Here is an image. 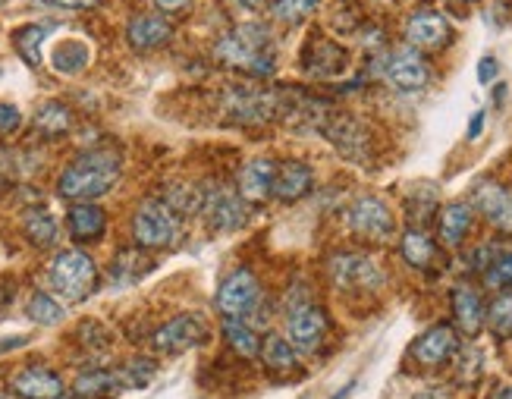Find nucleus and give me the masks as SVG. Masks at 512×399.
Masks as SVG:
<instances>
[{
  "mask_svg": "<svg viewBox=\"0 0 512 399\" xmlns=\"http://www.w3.org/2000/svg\"><path fill=\"white\" fill-rule=\"evenodd\" d=\"M117 180H120V154L110 148H95L79 154L73 164H66V170L57 180V192L66 202L85 205L114 189Z\"/></svg>",
  "mask_w": 512,
  "mask_h": 399,
  "instance_id": "nucleus-1",
  "label": "nucleus"
},
{
  "mask_svg": "<svg viewBox=\"0 0 512 399\" xmlns=\"http://www.w3.org/2000/svg\"><path fill=\"white\" fill-rule=\"evenodd\" d=\"M267 44H271V32L264 26H255V22H246V26L217 38L214 57L224 66H230V70L264 79L274 73V57L267 54Z\"/></svg>",
  "mask_w": 512,
  "mask_h": 399,
  "instance_id": "nucleus-2",
  "label": "nucleus"
},
{
  "mask_svg": "<svg viewBox=\"0 0 512 399\" xmlns=\"http://www.w3.org/2000/svg\"><path fill=\"white\" fill-rule=\"evenodd\" d=\"M48 283H51V290L66 299V302H82L95 293V286H98V268H95V261L88 258L85 252H60L54 261H51V268H48Z\"/></svg>",
  "mask_w": 512,
  "mask_h": 399,
  "instance_id": "nucleus-3",
  "label": "nucleus"
},
{
  "mask_svg": "<svg viewBox=\"0 0 512 399\" xmlns=\"http://www.w3.org/2000/svg\"><path fill=\"white\" fill-rule=\"evenodd\" d=\"M176 230H180V217L161 198H148L132 217V236L142 249H167L176 239Z\"/></svg>",
  "mask_w": 512,
  "mask_h": 399,
  "instance_id": "nucleus-4",
  "label": "nucleus"
},
{
  "mask_svg": "<svg viewBox=\"0 0 512 399\" xmlns=\"http://www.w3.org/2000/svg\"><path fill=\"white\" fill-rule=\"evenodd\" d=\"M227 114L242 123H267L280 114V95L255 85H233L227 88Z\"/></svg>",
  "mask_w": 512,
  "mask_h": 399,
  "instance_id": "nucleus-5",
  "label": "nucleus"
},
{
  "mask_svg": "<svg viewBox=\"0 0 512 399\" xmlns=\"http://www.w3.org/2000/svg\"><path fill=\"white\" fill-rule=\"evenodd\" d=\"M258 299H261V290L249 268L233 271L217 290V308L224 318H246L249 312H255Z\"/></svg>",
  "mask_w": 512,
  "mask_h": 399,
  "instance_id": "nucleus-6",
  "label": "nucleus"
},
{
  "mask_svg": "<svg viewBox=\"0 0 512 399\" xmlns=\"http://www.w3.org/2000/svg\"><path fill=\"white\" fill-rule=\"evenodd\" d=\"M349 227L368 242H384L393 236V214L384 198L362 195V198H355L349 208Z\"/></svg>",
  "mask_w": 512,
  "mask_h": 399,
  "instance_id": "nucleus-7",
  "label": "nucleus"
},
{
  "mask_svg": "<svg viewBox=\"0 0 512 399\" xmlns=\"http://www.w3.org/2000/svg\"><path fill=\"white\" fill-rule=\"evenodd\" d=\"M384 76L396 92H421L431 82V66L425 54L415 48H399L387 57Z\"/></svg>",
  "mask_w": 512,
  "mask_h": 399,
  "instance_id": "nucleus-8",
  "label": "nucleus"
},
{
  "mask_svg": "<svg viewBox=\"0 0 512 399\" xmlns=\"http://www.w3.org/2000/svg\"><path fill=\"white\" fill-rule=\"evenodd\" d=\"M409 356L421 365V368H443L447 362H453L459 356V334L450 324H437L431 330H425L409 349Z\"/></svg>",
  "mask_w": 512,
  "mask_h": 399,
  "instance_id": "nucleus-9",
  "label": "nucleus"
},
{
  "mask_svg": "<svg viewBox=\"0 0 512 399\" xmlns=\"http://www.w3.org/2000/svg\"><path fill=\"white\" fill-rule=\"evenodd\" d=\"M327 271H330L333 283L343 286V290H374V286L384 283L381 268H377L368 255H355V252L333 255Z\"/></svg>",
  "mask_w": 512,
  "mask_h": 399,
  "instance_id": "nucleus-10",
  "label": "nucleus"
},
{
  "mask_svg": "<svg viewBox=\"0 0 512 399\" xmlns=\"http://www.w3.org/2000/svg\"><path fill=\"white\" fill-rule=\"evenodd\" d=\"M202 214L205 220L220 230V233H227V230H239L242 224H246V202L239 198V192H230L227 186H211L205 189V198H202Z\"/></svg>",
  "mask_w": 512,
  "mask_h": 399,
  "instance_id": "nucleus-11",
  "label": "nucleus"
},
{
  "mask_svg": "<svg viewBox=\"0 0 512 399\" xmlns=\"http://www.w3.org/2000/svg\"><path fill=\"white\" fill-rule=\"evenodd\" d=\"M450 38H453L450 22L437 10H418L406 22V41L415 51H443Z\"/></svg>",
  "mask_w": 512,
  "mask_h": 399,
  "instance_id": "nucleus-12",
  "label": "nucleus"
},
{
  "mask_svg": "<svg viewBox=\"0 0 512 399\" xmlns=\"http://www.w3.org/2000/svg\"><path fill=\"white\" fill-rule=\"evenodd\" d=\"M327 327H330V321H327V315L321 312L318 305H299L286 318V337L296 349L315 352L321 346L324 334H327Z\"/></svg>",
  "mask_w": 512,
  "mask_h": 399,
  "instance_id": "nucleus-13",
  "label": "nucleus"
},
{
  "mask_svg": "<svg viewBox=\"0 0 512 399\" xmlns=\"http://www.w3.org/2000/svg\"><path fill=\"white\" fill-rule=\"evenodd\" d=\"M208 340V324L198 315H176L154 334V349L161 352H186Z\"/></svg>",
  "mask_w": 512,
  "mask_h": 399,
  "instance_id": "nucleus-14",
  "label": "nucleus"
},
{
  "mask_svg": "<svg viewBox=\"0 0 512 399\" xmlns=\"http://www.w3.org/2000/svg\"><path fill=\"white\" fill-rule=\"evenodd\" d=\"M321 132L324 136L337 145L340 154H346V158H365L368 154V132L359 120H352L346 114H327L321 117Z\"/></svg>",
  "mask_w": 512,
  "mask_h": 399,
  "instance_id": "nucleus-15",
  "label": "nucleus"
},
{
  "mask_svg": "<svg viewBox=\"0 0 512 399\" xmlns=\"http://www.w3.org/2000/svg\"><path fill=\"white\" fill-rule=\"evenodd\" d=\"M277 164L271 158H255L249 164H242L236 186H239V198L246 205H261L267 202V195H274V183H277Z\"/></svg>",
  "mask_w": 512,
  "mask_h": 399,
  "instance_id": "nucleus-16",
  "label": "nucleus"
},
{
  "mask_svg": "<svg viewBox=\"0 0 512 399\" xmlns=\"http://www.w3.org/2000/svg\"><path fill=\"white\" fill-rule=\"evenodd\" d=\"M475 208L484 214L487 224H494L500 233L512 236V192L494 180H484L475 189Z\"/></svg>",
  "mask_w": 512,
  "mask_h": 399,
  "instance_id": "nucleus-17",
  "label": "nucleus"
},
{
  "mask_svg": "<svg viewBox=\"0 0 512 399\" xmlns=\"http://www.w3.org/2000/svg\"><path fill=\"white\" fill-rule=\"evenodd\" d=\"M450 302H453V324H456L459 334L478 337L481 327H484V315H487L481 293L472 283H459V286H453Z\"/></svg>",
  "mask_w": 512,
  "mask_h": 399,
  "instance_id": "nucleus-18",
  "label": "nucleus"
},
{
  "mask_svg": "<svg viewBox=\"0 0 512 399\" xmlns=\"http://www.w3.org/2000/svg\"><path fill=\"white\" fill-rule=\"evenodd\" d=\"M10 390L19 399H60L63 396V381L51 368H22L10 378Z\"/></svg>",
  "mask_w": 512,
  "mask_h": 399,
  "instance_id": "nucleus-19",
  "label": "nucleus"
},
{
  "mask_svg": "<svg viewBox=\"0 0 512 399\" xmlns=\"http://www.w3.org/2000/svg\"><path fill=\"white\" fill-rule=\"evenodd\" d=\"M173 35V26L158 16V13H142V16H132L129 26H126V41L132 44L136 51H154L161 48V44H167Z\"/></svg>",
  "mask_w": 512,
  "mask_h": 399,
  "instance_id": "nucleus-20",
  "label": "nucleus"
},
{
  "mask_svg": "<svg viewBox=\"0 0 512 399\" xmlns=\"http://www.w3.org/2000/svg\"><path fill=\"white\" fill-rule=\"evenodd\" d=\"M472 220H475V211L472 205H465V202H453L447 205L440 214H437V233H440V242L447 249H456L459 242L469 236L472 230Z\"/></svg>",
  "mask_w": 512,
  "mask_h": 399,
  "instance_id": "nucleus-21",
  "label": "nucleus"
},
{
  "mask_svg": "<svg viewBox=\"0 0 512 399\" xmlns=\"http://www.w3.org/2000/svg\"><path fill=\"white\" fill-rule=\"evenodd\" d=\"M66 230H70V236L76 242H95L107 230V214L98 205H92V202L73 205L70 214H66Z\"/></svg>",
  "mask_w": 512,
  "mask_h": 399,
  "instance_id": "nucleus-22",
  "label": "nucleus"
},
{
  "mask_svg": "<svg viewBox=\"0 0 512 399\" xmlns=\"http://www.w3.org/2000/svg\"><path fill=\"white\" fill-rule=\"evenodd\" d=\"M261 359H264V368L280 374V378H299V371H302L296 346L283 337H267L261 343Z\"/></svg>",
  "mask_w": 512,
  "mask_h": 399,
  "instance_id": "nucleus-23",
  "label": "nucleus"
},
{
  "mask_svg": "<svg viewBox=\"0 0 512 399\" xmlns=\"http://www.w3.org/2000/svg\"><path fill=\"white\" fill-rule=\"evenodd\" d=\"M315 176H311V167L302 161H286L277 170V183H274V195L280 202H299V198L311 189Z\"/></svg>",
  "mask_w": 512,
  "mask_h": 399,
  "instance_id": "nucleus-24",
  "label": "nucleus"
},
{
  "mask_svg": "<svg viewBox=\"0 0 512 399\" xmlns=\"http://www.w3.org/2000/svg\"><path fill=\"white\" fill-rule=\"evenodd\" d=\"M399 255H403V261L409 264V268L428 271L431 264L437 261V246H434V239L425 230L412 227L403 239H399Z\"/></svg>",
  "mask_w": 512,
  "mask_h": 399,
  "instance_id": "nucleus-25",
  "label": "nucleus"
},
{
  "mask_svg": "<svg viewBox=\"0 0 512 399\" xmlns=\"http://www.w3.org/2000/svg\"><path fill=\"white\" fill-rule=\"evenodd\" d=\"M343 66H346V51L340 44L318 41V44H311L305 54V70L311 76H337L343 73Z\"/></svg>",
  "mask_w": 512,
  "mask_h": 399,
  "instance_id": "nucleus-26",
  "label": "nucleus"
},
{
  "mask_svg": "<svg viewBox=\"0 0 512 399\" xmlns=\"http://www.w3.org/2000/svg\"><path fill=\"white\" fill-rule=\"evenodd\" d=\"M22 233H26V239L32 242V246L48 249L57 239V220L44 208H32V211L22 214Z\"/></svg>",
  "mask_w": 512,
  "mask_h": 399,
  "instance_id": "nucleus-27",
  "label": "nucleus"
},
{
  "mask_svg": "<svg viewBox=\"0 0 512 399\" xmlns=\"http://www.w3.org/2000/svg\"><path fill=\"white\" fill-rule=\"evenodd\" d=\"M51 22H35V26H22L19 32H13V44H16V54L26 60L29 66H41V41L51 35Z\"/></svg>",
  "mask_w": 512,
  "mask_h": 399,
  "instance_id": "nucleus-28",
  "label": "nucleus"
},
{
  "mask_svg": "<svg viewBox=\"0 0 512 399\" xmlns=\"http://www.w3.org/2000/svg\"><path fill=\"white\" fill-rule=\"evenodd\" d=\"M224 337H227V343H230V349L236 352V356H242V359L261 356V337L255 334L249 324H242L239 318H227L224 321Z\"/></svg>",
  "mask_w": 512,
  "mask_h": 399,
  "instance_id": "nucleus-29",
  "label": "nucleus"
},
{
  "mask_svg": "<svg viewBox=\"0 0 512 399\" xmlns=\"http://www.w3.org/2000/svg\"><path fill=\"white\" fill-rule=\"evenodd\" d=\"M35 129L41 132V136H51V139L63 136V132H70V129H73V114H70V107H66V104H57V101L44 104V107L38 110V114H35Z\"/></svg>",
  "mask_w": 512,
  "mask_h": 399,
  "instance_id": "nucleus-30",
  "label": "nucleus"
},
{
  "mask_svg": "<svg viewBox=\"0 0 512 399\" xmlns=\"http://www.w3.org/2000/svg\"><path fill=\"white\" fill-rule=\"evenodd\" d=\"M88 60H92V54H88V48H85L82 41H63V44H57L54 54H51L54 70L63 73V76L82 73L85 66H88Z\"/></svg>",
  "mask_w": 512,
  "mask_h": 399,
  "instance_id": "nucleus-31",
  "label": "nucleus"
},
{
  "mask_svg": "<svg viewBox=\"0 0 512 399\" xmlns=\"http://www.w3.org/2000/svg\"><path fill=\"white\" fill-rule=\"evenodd\" d=\"M76 396H85V399H98V396H107V393H117L123 390L120 381H117V371H82L76 384H73Z\"/></svg>",
  "mask_w": 512,
  "mask_h": 399,
  "instance_id": "nucleus-32",
  "label": "nucleus"
},
{
  "mask_svg": "<svg viewBox=\"0 0 512 399\" xmlns=\"http://www.w3.org/2000/svg\"><path fill=\"white\" fill-rule=\"evenodd\" d=\"M484 324H487V330H491L497 340H509L512 337V293H500L491 305H487Z\"/></svg>",
  "mask_w": 512,
  "mask_h": 399,
  "instance_id": "nucleus-33",
  "label": "nucleus"
},
{
  "mask_svg": "<svg viewBox=\"0 0 512 399\" xmlns=\"http://www.w3.org/2000/svg\"><path fill=\"white\" fill-rule=\"evenodd\" d=\"M145 271H151V261L139 252V249H126L114 258V283H136L139 277H145Z\"/></svg>",
  "mask_w": 512,
  "mask_h": 399,
  "instance_id": "nucleus-34",
  "label": "nucleus"
},
{
  "mask_svg": "<svg viewBox=\"0 0 512 399\" xmlns=\"http://www.w3.org/2000/svg\"><path fill=\"white\" fill-rule=\"evenodd\" d=\"M202 198L205 192L202 189H195V186H170L167 189V208L180 217V214H195V211H202Z\"/></svg>",
  "mask_w": 512,
  "mask_h": 399,
  "instance_id": "nucleus-35",
  "label": "nucleus"
},
{
  "mask_svg": "<svg viewBox=\"0 0 512 399\" xmlns=\"http://www.w3.org/2000/svg\"><path fill=\"white\" fill-rule=\"evenodd\" d=\"M26 315L35 321V324H44V327H51V324H60L63 321V305L57 299H51L48 293H32L29 305H26Z\"/></svg>",
  "mask_w": 512,
  "mask_h": 399,
  "instance_id": "nucleus-36",
  "label": "nucleus"
},
{
  "mask_svg": "<svg viewBox=\"0 0 512 399\" xmlns=\"http://www.w3.org/2000/svg\"><path fill=\"white\" fill-rule=\"evenodd\" d=\"M484 283L491 286V290H500V293L512 290V252L497 255L491 264H484Z\"/></svg>",
  "mask_w": 512,
  "mask_h": 399,
  "instance_id": "nucleus-37",
  "label": "nucleus"
},
{
  "mask_svg": "<svg viewBox=\"0 0 512 399\" xmlns=\"http://www.w3.org/2000/svg\"><path fill=\"white\" fill-rule=\"evenodd\" d=\"M151 378H154V362H148V359H132L123 368H117V381H120L123 390H129V387H145Z\"/></svg>",
  "mask_w": 512,
  "mask_h": 399,
  "instance_id": "nucleus-38",
  "label": "nucleus"
},
{
  "mask_svg": "<svg viewBox=\"0 0 512 399\" xmlns=\"http://www.w3.org/2000/svg\"><path fill=\"white\" fill-rule=\"evenodd\" d=\"M321 0H274V16L283 19V22H296V19H305L318 10Z\"/></svg>",
  "mask_w": 512,
  "mask_h": 399,
  "instance_id": "nucleus-39",
  "label": "nucleus"
},
{
  "mask_svg": "<svg viewBox=\"0 0 512 399\" xmlns=\"http://www.w3.org/2000/svg\"><path fill=\"white\" fill-rule=\"evenodd\" d=\"M19 123H22V114L16 107H10V104H0V132H16L19 129Z\"/></svg>",
  "mask_w": 512,
  "mask_h": 399,
  "instance_id": "nucleus-40",
  "label": "nucleus"
},
{
  "mask_svg": "<svg viewBox=\"0 0 512 399\" xmlns=\"http://www.w3.org/2000/svg\"><path fill=\"white\" fill-rule=\"evenodd\" d=\"M497 60L494 57H484L481 63H478V82H484V85H491L494 79H497Z\"/></svg>",
  "mask_w": 512,
  "mask_h": 399,
  "instance_id": "nucleus-41",
  "label": "nucleus"
},
{
  "mask_svg": "<svg viewBox=\"0 0 512 399\" xmlns=\"http://www.w3.org/2000/svg\"><path fill=\"white\" fill-rule=\"evenodd\" d=\"M48 7H60V10H92L98 7V0H44Z\"/></svg>",
  "mask_w": 512,
  "mask_h": 399,
  "instance_id": "nucleus-42",
  "label": "nucleus"
},
{
  "mask_svg": "<svg viewBox=\"0 0 512 399\" xmlns=\"http://www.w3.org/2000/svg\"><path fill=\"white\" fill-rule=\"evenodd\" d=\"M10 164H13L10 154H7V151H0V186H4V183L10 180V170H13Z\"/></svg>",
  "mask_w": 512,
  "mask_h": 399,
  "instance_id": "nucleus-43",
  "label": "nucleus"
},
{
  "mask_svg": "<svg viewBox=\"0 0 512 399\" xmlns=\"http://www.w3.org/2000/svg\"><path fill=\"white\" fill-rule=\"evenodd\" d=\"M481 132H484V110H478V114L472 117V126H469V139L475 142V139L481 136Z\"/></svg>",
  "mask_w": 512,
  "mask_h": 399,
  "instance_id": "nucleus-44",
  "label": "nucleus"
},
{
  "mask_svg": "<svg viewBox=\"0 0 512 399\" xmlns=\"http://www.w3.org/2000/svg\"><path fill=\"white\" fill-rule=\"evenodd\" d=\"M161 10H167V13H176V10H183V7H189V0H154Z\"/></svg>",
  "mask_w": 512,
  "mask_h": 399,
  "instance_id": "nucleus-45",
  "label": "nucleus"
},
{
  "mask_svg": "<svg viewBox=\"0 0 512 399\" xmlns=\"http://www.w3.org/2000/svg\"><path fill=\"white\" fill-rule=\"evenodd\" d=\"M29 337H4L0 340V352H7V349H16V346H26Z\"/></svg>",
  "mask_w": 512,
  "mask_h": 399,
  "instance_id": "nucleus-46",
  "label": "nucleus"
},
{
  "mask_svg": "<svg viewBox=\"0 0 512 399\" xmlns=\"http://www.w3.org/2000/svg\"><path fill=\"white\" fill-rule=\"evenodd\" d=\"M491 399H512V387H497V390L491 393Z\"/></svg>",
  "mask_w": 512,
  "mask_h": 399,
  "instance_id": "nucleus-47",
  "label": "nucleus"
},
{
  "mask_svg": "<svg viewBox=\"0 0 512 399\" xmlns=\"http://www.w3.org/2000/svg\"><path fill=\"white\" fill-rule=\"evenodd\" d=\"M450 4H459V0H450Z\"/></svg>",
  "mask_w": 512,
  "mask_h": 399,
  "instance_id": "nucleus-48",
  "label": "nucleus"
},
{
  "mask_svg": "<svg viewBox=\"0 0 512 399\" xmlns=\"http://www.w3.org/2000/svg\"><path fill=\"white\" fill-rule=\"evenodd\" d=\"M0 4H4V0H0Z\"/></svg>",
  "mask_w": 512,
  "mask_h": 399,
  "instance_id": "nucleus-49",
  "label": "nucleus"
}]
</instances>
